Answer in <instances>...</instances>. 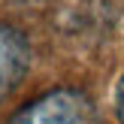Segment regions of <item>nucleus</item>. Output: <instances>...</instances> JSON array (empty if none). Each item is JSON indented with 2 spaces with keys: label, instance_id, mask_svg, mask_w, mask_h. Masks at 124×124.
<instances>
[{
  "label": "nucleus",
  "instance_id": "obj_1",
  "mask_svg": "<svg viewBox=\"0 0 124 124\" xmlns=\"http://www.w3.org/2000/svg\"><path fill=\"white\" fill-rule=\"evenodd\" d=\"M12 124H100L97 106L76 88H58L18 109Z\"/></svg>",
  "mask_w": 124,
  "mask_h": 124
},
{
  "label": "nucleus",
  "instance_id": "obj_2",
  "mask_svg": "<svg viewBox=\"0 0 124 124\" xmlns=\"http://www.w3.org/2000/svg\"><path fill=\"white\" fill-rule=\"evenodd\" d=\"M27 67H30V46L24 33L0 24V100L18 88V82L27 76Z\"/></svg>",
  "mask_w": 124,
  "mask_h": 124
},
{
  "label": "nucleus",
  "instance_id": "obj_3",
  "mask_svg": "<svg viewBox=\"0 0 124 124\" xmlns=\"http://www.w3.org/2000/svg\"><path fill=\"white\" fill-rule=\"evenodd\" d=\"M115 109H118V121L124 124V76L118 82V97H115Z\"/></svg>",
  "mask_w": 124,
  "mask_h": 124
}]
</instances>
